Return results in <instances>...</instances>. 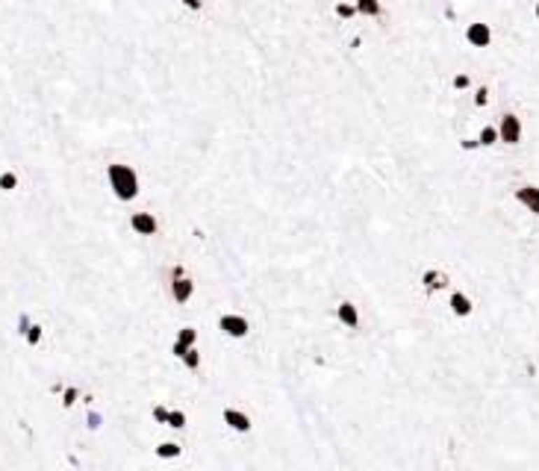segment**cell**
I'll return each instance as SVG.
<instances>
[{"label":"cell","instance_id":"14","mask_svg":"<svg viewBox=\"0 0 539 471\" xmlns=\"http://www.w3.org/2000/svg\"><path fill=\"white\" fill-rule=\"evenodd\" d=\"M469 94H472V106L475 109L484 112V109L492 106V85L489 83H475V89Z\"/></svg>","mask_w":539,"mask_h":471},{"label":"cell","instance_id":"10","mask_svg":"<svg viewBox=\"0 0 539 471\" xmlns=\"http://www.w3.org/2000/svg\"><path fill=\"white\" fill-rule=\"evenodd\" d=\"M180 454H183V442H180L177 436H172V439H160L157 445H153V456H157V463H160V465H172Z\"/></svg>","mask_w":539,"mask_h":471},{"label":"cell","instance_id":"19","mask_svg":"<svg viewBox=\"0 0 539 471\" xmlns=\"http://www.w3.org/2000/svg\"><path fill=\"white\" fill-rule=\"evenodd\" d=\"M475 136H477V141H480V148H484V150H492L495 145H501V141H498V127H495V124H480Z\"/></svg>","mask_w":539,"mask_h":471},{"label":"cell","instance_id":"12","mask_svg":"<svg viewBox=\"0 0 539 471\" xmlns=\"http://www.w3.org/2000/svg\"><path fill=\"white\" fill-rule=\"evenodd\" d=\"M45 336H48V327L41 324V321H33V324L24 330L21 342H24V348H27V351H36V348H41V342H45Z\"/></svg>","mask_w":539,"mask_h":471},{"label":"cell","instance_id":"13","mask_svg":"<svg viewBox=\"0 0 539 471\" xmlns=\"http://www.w3.org/2000/svg\"><path fill=\"white\" fill-rule=\"evenodd\" d=\"M180 368L186 371V374H195V371H201V365H204V351H201V345H195V348H189L186 353L180 356Z\"/></svg>","mask_w":539,"mask_h":471},{"label":"cell","instance_id":"20","mask_svg":"<svg viewBox=\"0 0 539 471\" xmlns=\"http://www.w3.org/2000/svg\"><path fill=\"white\" fill-rule=\"evenodd\" d=\"M333 15L342 24H351V21L360 18V12H357V6H354V0H336V3H333Z\"/></svg>","mask_w":539,"mask_h":471},{"label":"cell","instance_id":"9","mask_svg":"<svg viewBox=\"0 0 539 471\" xmlns=\"http://www.w3.org/2000/svg\"><path fill=\"white\" fill-rule=\"evenodd\" d=\"M513 201L528 212V216L539 218V185L536 183H522V185H513Z\"/></svg>","mask_w":539,"mask_h":471},{"label":"cell","instance_id":"1","mask_svg":"<svg viewBox=\"0 0 539 471\" xmlns=\"http://www.w3.org/2000/svg\"><path fill=\"white\" fill-rule=\"evenodd\" d=\"M104 183H106L109 197L118 206H130L136 197L141 195V174H139V168L130 165V162H124V160H109L104 165Z\"/></svg>","mask_w":539,"mask_h":471},{"label":"cell","instance_id":"15","mask_svg":"<svg viewBox=\"0 0 539 471\" xmlns=\"http://www.w3.org/2000/svg\"><path fill=\"white\" fill-rule=\"evenodd\" d=\"M189 427V412L183 409V407H172L168 409V421H165V430H172V433H183Z\"/></svg>","mask_w":539,"mask_h":471},{"label":"cell","instance_id":"2","mask_svg":"<svg viewBox=\"0 0 539 471\" xmlns=\"http://www.w3.org/2000/svg\"><path fill=\"white\" fill-rule=\"evenodd\" d=\"M216 327H218V336L224 339V348H227V342H245L251 336V318L239 309H224Z\"/></svg>","mask_w":539,"mask_h":471},{"label":"cell","instance_id":"22","mask_svg":"<svg viewBox=\"0 0 539 471\" xmlns=\"http://www.w3.org/2000/svg\"><path fill=\"white\" fill-rule=\"evenodd\" d=\"M457 145H460L463 153H480V150H484V148H480V141H477V136H463Z\"/></svg>","mask_w":539,"mask_h":471},{"label":"cell","instance_id":"16","mask_svg":"<svg viewBox=\"0 0 539 471\" xmlns=\"http://www.w3.org/2000/svg\"><path fill=\"white\" fill-rule=\"evenodd\" d=\"M21 189V174L15 168H0V195H12Z\"/></svg>","mask_w":539,"mask_h":471},{"label":"cell","instance_id":"21","mask_svg":"<svg viewBox=\"0 0 539 471\" xmlns=\"http://www.w3.org/2000/svg\"><path fill=\"white\" fill-rule=\"evenodd\" d=\"M168 409H172V407H168L165 401H153V404H150V421H153V427H157V433H160V430H165Z\"/></svg>","mask_w":539,"mask_h":471},{"label":"cell","instance_id":"7","mask_svg":"<svg viewBox=\"0 0 539 471\" xmlns=\"http://www.w3.org/2000/svg\"><path fill=\"white\" fill-rule=\"evenodd\" d=\"M448 312L454 318H460V321H472L475 318V312H477V304H475V297L465 292V289H448Z\"/></svg>","mask_w":539,"mask_h":471},{"label":"cell","instance_id":"3","mask_svg":"<svg viewBox=\"0 0 539 471\" xmlns=\"http://www.w3.org/2000/svg\"><path fill=\"white\" fill-rule=\"evenodd\" d=\"M495 127H498V141L504 148H522L524 145V118L516 109H504Z\"/></svg>","mask_w":539,"mask_h":471},{"label":"cell","instance_id":"24","mask_svg":"<svg viewBox=\"0 0 539 471\" xmlns=\"http://www.w3.org/2000/svg\"><path fill=\"white\" fill-rule=\"evenodd\" d=\"M531 15H533V21L539 24V0H533V6H531Z\"/></svg>","mask_w":539,"mask_h":471},{"label":"cell","instance_id":"23","mask_svg":"<svg viewBox=\"0 0 539 471\" xmlns=\"http://www.w3.org/2000/svg\"><path fill=\"white\" fill-rule=\"evenodd\" d=\"M177 3L183 6V12H189V15H197V12H204L206 0H177Z\"/></svg>","mask_w":539,"mask_h":471},{"label":"cell","instance_id":"17","mask_svg":"<svg viewBox=\"0 0 539 471\" xmlns=\"http://www.w3.org/2000/svg\"><path fill=\"white\" fill-rule=\"evenodd\" d=\"M77 404H80V386H77V383H65V389L59 392V409L62 412H74Z\"/></svg>","mask_w":539,"mask_h":471},{"label":"cell","instance_id":"8","mask_svg":"<svg viewBox=\"0 0 539 471\" xmlns=\"http://www.w3.org/2000/svg\"><path fill=\"white\" fill-rule=\"evenodd\" d=\"M333 316H336V321L345 327V330H360L363 327V309H360V304L354 301V297H342L336 307H333Z\"/></svg>","mask_w":539,"mask_h":471},{"label":"cell","instance_id":"6","mask_svg":"<svg viewBox=\"0 0 539 471\" xmlns=\"http://www.w3.org/2000/svg\"><path fill=\"white\" fill-rule=\"evenodd\" d=\"M419 286L428 295H439V292H448L454 286V277L439 265H424L419 271Z\"/></svg>","mask_w":539,"mask_h":471},{"label":"cell","instance_id":"4","mask_svg":"<svg viewBox=\"0 0 539 471\" xmlns=\"http://www.w3.org/2000/svg\"><path fill=\"white\" fill-rule=\"evenodd\" d=\"M463 41L472 50H489L495 45V27L484 18H472L469 24H463Z\"/></svg>","mask_w":539,"mask_h":471},{"label":"cell","instance_id":"18","mask_svg":"<svg viewBox=\"0 0 539 471\" xmlns=\"http://www.w3.org/2000/svg\"><path fill=\"white\" fill-rule=\"evenodd\" d=\"M451 89L454 92H457V94H463V92H472L475 89V74H472V71H454V74H451Z\"/></svg>","mask_w":539,"mask_h":471},{"label":"cell","instance_id":"11","mask_svg":"<svg viewBox=\"0 0 539 471\" xmlns=\"http://www.w3.org/2000/svg\"><path fill=\"white\" fill-rule=\"evenodd\" d=\"M354 6H357L360 18H365V21H380L383 12H386L383 0H354Z\"/></svg>","mask_w":539,"mask_h":471},{"label":"cell","instance_id":"5","mask_svg":"<svg viewBox=\"0 0 539 471\" xmlns=\"http://www.w3.org/2000/svg\"><path fill=\"white\" fill-rule=\"evenodd\" d=\"M221 424H224V430H227V436H248L251 430H253V416L248 409H242V407H233V404H227L224 409H221ZM227 439V442H230ZM221 456V454H218Z\"/></svg>","mask_w":539,"mask_h":471}]
</instances>
